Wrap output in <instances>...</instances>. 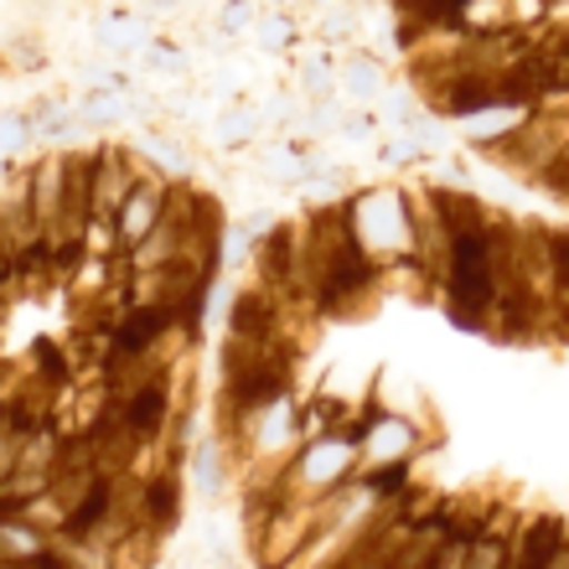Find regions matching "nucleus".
I'll return each instance as SVG.
<instances>
[{
	"mask_svg": "<svg viewBox=\"0 0 569 569\" xmlns=\"http://www.w3.org/2000/svg\"><path fill=\"white\" fill-rule=\"evenodd\" d=\"M358 456H362V446L352 430L306 440V446L296 450V461L284 466L280 502H321V497L342 492L347 481L358 477Z\"/></svg>",
	"mask_w": 569,
	"mask_h": 569,
	"instance_id": "obj_1",
	"label": "nucleus"
},
{
	"mask_svg": "<svg viewBox=\"0 0 569 569\" xmlns=\"http://www.w3.org/2000/svg\"><path fill=\"white\" fill-rule=\"evenodd\" d=\"M347 208V223L358 233V243L368 249L373 259H393L405 254L415 259V202L399 192H362Z\"/></svg>",
	"mask_w": 569,
	"mask_h": 569,
	"instance_id": "obj_2",
	"label": "nucleus"
},
{
	"mask_svg": "<svg viewBox=\"0 0 569 569\" xmlns=\"http://www.w3.org/2000/svg\"><path fill=\"white\" fill-rule=\"evenodd\" d=\"M565 146H569V109H528V120L512 136L497 140V146H487V156L497 166L518 171V177L539 181L543 166L555 161Z\"/></svg>",
	"mask_w": 569,
	"mask_h": 569,
	"instance_id": "obj_3",
	"label": "nucleus"
},
{
	"mask_svg": "<svg viewBox=\"0 0 569 569\" xmlns=\"http://www.w3.org/2000/svg\"><path fill=\"white\" fill-rule=\"evenodd\" d=\"M109 420H120L124 435L130 440H161V435H171V425H177V393H171V373L156 378V383H146V389H136L130 399H114V405H104Z\"/></svg>",
	"mask_w": 569,
	"mask_h": 569,
	"instance_id": "obj_4",
	"label": "nucleus"
},
{
	"mask_svg": "<svg viewBox=\"0 0 569 569\" xmlns=\"http://www.w3.org/2000/svg\"><path fill=\"white\" fill-rule=\"evenodd\" d=\"M140 181H146V171L136 166L130 150H99V156H93V177H89L93 218H114Z\"/></svg>",
	"mask_w": 569,
	"mask_h": 569,
	"instance_id": "obj_5",
	"label": "nucleus"
},
{
	"mask_svg": "<svg viewBox=\"0 0 569 569\" xmlns=\"http://www.w3.org/2000/svg\"><path fill=\"white\" fill-rule=\"evenodd\" d=\"M352 435L362 446V461L383 466V461H409L420 450V430L399 415H383V409H368L362 420H352Z\"/></svg>",
	"mask_w": 569,
	"mask_h": 569,
	"instance_id": "obj_6",
	"label": "nucleus"
},
{
	"mask_svg": "<svg viewBox=\"0 0 569 569\" xmlns=\"http://www.w3.org/2000/svg\"><path fill=\"white\" fill-rule=\"evenodd\" d=\"M166 202H171V181L156 177V171H146V181H140L136 192H130V202L114 212V228H120L124 254H130V249H140V243L150 239V228L161 223Z\"/></svg>",
	"mask_w": 569,
	"mask_h": 569,
	"instance_id": "obj_7",
	"label": "nucleus"
},
{
	"mask_svg": "<svg viewBox=\"0 0 569 569\" xmlns=\"http://www.w3.org/2000/svg\"><path fill=\"white\" fill-rule=\"evenodd\" d=\"M228 331L233 337H284V300L264 284H243L228 300Z\"/></svg>",
	"mask_w": 569,
	"mask_h": 569,
	"instance_id": "obj_8",
	"label": "nucleus"
},
{
	"mask_svg": "<svg viewBox=\"0 0 569 569\" xmlns=\"http://www.w3.org/2000/svg\"><path fill=\"white\" fill-rule=\"evenodd\" d=\"M62 202H68V156H42L31 166V212H37L42 233L58 228Z\"/></svg>",
	"mask_w": 569,
	"mask_h": 569,
	"instance_id": "obj_9",
	"label": "nucleus"
},
{
	"mask_svg": "<svg viewBox=\"0 0 569 569\" xmlns=\"http://www.w3.org/2000/svg\"><path fill=\"white\" fill-rule=\"evenodd\" d=\"M565 523H555V518H539V523H528L523 533H518V555L508 559V569H549L559 555H565Z\"/></svg>",
	"mask_w": 569,
	"mask_h": 569,
	"instance_id": "obj_10",
	"label": "nucleus"
},
{
	"mask_svg": "<svg viewBox=\"0 0 569 569\" xmlns=\"http://www.w3.org/2000/svg\"><path fill=\"white\" fill-rule=\"evenodd\" d=\"M177 512H181V481L177 477L140 481V528H146V533L171 528L177 523Z\"/></svg>",
	"mask_w": 569,
	"mask_h": 569,
	"instance_id": "obj_11",
	"label": "nucleus"
},
{
	"mask_svg": "<svg viewBox=\"0 0 569 569\" xmlns=\"http://www.w3.org/2000/svg\"><path fill=\"white\" fill-rule=\"evenodd\" d=\"M362 487L378 497V502H399L409 497V461H383L362 471Z\"/></svg>",
	"mask_w": 569,
	"mask_h": 569,
	"instance_id": "obj_12",
	"label": "nucleus"
},
{
	"mask_svg": "<svg viewBox=\"0 0 569 569\" xmlns=\"http://www.w3.org/2000/svg\"><path fill=\"white\" fill-rule=\"evenodd\" d=\"M21 518L31 528H42L47 539H58L62 528H68V508L58 502V492H42V497H31V502H21Z\"/></svg>",
	"mask_w": 569,
	"mask_h": 569,
	"instance_id": "obj_13",
	"label": "nucleus"
},
{
	"mask_svg": "<svg viewBox=\"0 0 569 569\" xmlns=\"http://www.w3.org/2000/svg\"><path fill=\"white\" fill-rule=\"evenodd\" d=\"M259 130H264V120H259L254 109H228L223 120L212 124V140H218V146H249Z\"/></svg>",
	"mask_w": 569,
	"mask_h": 569,
	"instance_id": "obj_14",
	"label": "nucleus"
},
{
	"mask_svg": "<svg viewBox=\"0 0 569 569\" xmlns=\"http://www.w3.org/2000/svg\"><path fill=\"white\" fill-rule=\"evenodd\" d=\"M259 171H264L270 181H280V187H300V181H311V161H300L290 146H274Z\"/></svg>",
	"mask_w": 569,
	"mask_h": 569,
	"instance_id": "obj_15",
	"label": "nucleus"
},
{
	"mask_svg": "<svg viewBox=\"0 0 569 569\" xmlns=\"http://www.w3.org/2000/svg\"><path fill=\"white\" fill-rule=\"evenodd\" d=\"M83 254H93V259H114V254H124V243H120V228H114V218H89V228H83Z\"/></svg>",
	"mask_w": 569,
	"mask_h": 569,
	"instance_id": "obj_16",
	"label": "nucleus"
},
{
	"mask_svg": "<svg viewBox=\"0 0 569 569\" xmlns=\"http://www.w3.org/2000/svg\"><path fill=\"white\" fill-rule=\"evenodd\" d=\"M342 89L352 93V99H378L383 93V73H378V62H347L342 68Z\"/></svg>",
	"mask_w": 569,
	"mask_h": 569,
	"instance_id": "obj_17",
	"label": "nucleus"
},
{
	"mask_svg": "<svg viewBox=\"0 0 569 569\" xmlns=\"http://www.w3.org/2000/svg\"><path fill=\"white\" fill-rule=\"evenodd\" d=\"M140 150H146V156H156L166 171H187V156H181V146L171 136H161V130H146V136H140Z\"/></svg>",
	"mask_w": 569,
	"mask_h": 569,
	"instance_id": "obj_18",
	"label": "nucleus"
},
{
	"mask_svg": "<svg viewBox=\"0 0 569 569\" xmlns=\"http://www.w3.org/2000/svg\"><path fill=\"white\" fill-rule=\"evenodd\" d=\"M31 435H21V430H11V425H0V487L11 481V471H16V456H21V446H27Z\"/></svg>",
	"mask_w": 569,
	"mask_h": 569,
	"instance_id": "obj_19",
	"label": "nucleus"
},
{
	"mask_svg": "<svg viewBox=\"0 0 569 569\" xmlns=\"http://www.w3.org/2000/svg\"><path fill=\"white\" fill-rule=\"evenodd\" d=\"M37 140L31 120H0V156H16V150H27Z\"/></svg>",
	"mask_w": 569,
	"mask_h": 569,
	"instance_id": "obj_20",
	"label": "nucleus"
},
{
	"mask_svg": "<svg viewBox=\"0 0 569 569\" xmlns=\"http://www.w3.org/2000/svg\"><path fill=\"white\" fill-rule=\"evenodd\" d=\"M83 114H89L83 124H93V130H114V124H120V99H104V93H93L89 104H83Z\"/></svg>",
	"mask_w": 569,
	"mask_h": 569,
	"instance_id": "obj_21",
	"label": "nucleus"
},
{
	"mask_svg": "<svg viewBox=\"0 0 569 569\" xmlns=\"http://www.w3.org/2000/svg\"><path fill=\"white\" fill-rule=\"evenodd\" d=\"M31 358H37V373H42V378H62V373H68V352H58L52 342H37V352H31Z\"/></svg>",
	"mask_w": 569,
	"mask_h": 569,
	"instance_id": "obj_22",
	"label": "nucleus"
},
{
	"mask_svg": "<svg viewBox=\"0 0 569 569\" xmlns=\"http://www.w3.org/2000/svg\"><path fill=\"white\" fill-rule=\"evenodd\" d=\"M549 254H555L559 284H569V228H549ZM565 296V290H559Z\"/></svg>",
	"mask_w": 569,
	"mask_h": 569,
	"instance_id": "obj_23",
	"label": "nucleus"
},
{
	"mask_svg": "<svg viewBox=\"0 0 569 569\" xmlns=\"http://www.w3.org/2000/svg\"><path fill=\"white\" fill-rule=\"evenodd\" d=\"M306 130H311V136H337V130H342V124H337V109H331V104L311 109V120H306Z\"/></svg>",
	"mask_w": 569,
	"mask_h": 569,
	"instance_id": "obj_24",
	"label": "nucleus"
},
{
	"mask_svg": "<svg viewBox=\"0 0 569 569\" xmlns=\"http://www.w3.org/2000/svg\"><path fill=\"white\" fill-rule=\"evenodd\" d=\"M306 89H311V93H331V73H327V68H306Z\"/></svg>",
	"mask_w": 569,
	"mask_h": 569,
	"instance_id": "obj_25",
	"label": "nucleus"
},
{
	"mask_svg": "<svg viewBox=\"0 0 569 569\" xmlns=\"http://www.w3.org/2000/svg\"><path fill=\"white\" fill-rule=\"evenodd\" d=\"M559 316H569V284H565V296H559Z\"/></svg>",
	"mask_w": 569,
	"mask_h": 569,
	"instance_id": "obj_26",
	"label": "nucleus"
},
{
	"mask_svg": "<svg viewBox=\"0 0 569 569\" xmlns=\"http://www.w3.org/2000/svg\"><path fill=\"white\" fill-rule=\"evenodd\" d=\"M0 425H6V405H0Z\"/></svg>",
	"mask_w": 569,
	"mask_h": 569,
	"instance_id": "obj_27",
	"label": "nucleus"
},
{
	"mask_svg": "<svg viewBox=\"0 0 569 569\" xmlns=\"http://www.w3.org/2000/svg\"><path fill=\"white\" fill-rule=\"evenodd\" d=\"M0 171H6V166H0Z\"/></svg>",
	"mask_w": 569,
	"mask_h": 569,
	"instance_id": "obj_28",
	"label": "nucleus"
}]
</instances>
